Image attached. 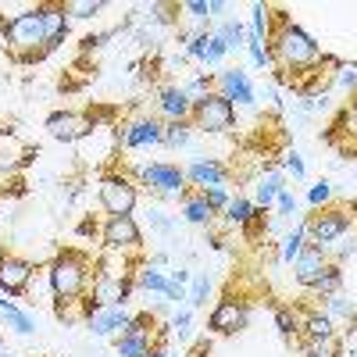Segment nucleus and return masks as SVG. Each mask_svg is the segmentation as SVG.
<instances>
[{
  "label": "nucleus",
  "mask_w": 357,
  "mask_h": 357,
  "mask_svg": "<svg viewBox=\"0 0 357 357\" xmlns=\"http://www.w3.org/2000/svg\"><path fill=\"white\" fill-rule=\"evenodd\" d=\"M272 61L282 68V75L293 82L296 75H307V72H314L321 61H325V54H321V47L304 33V29H296L286 15H279V33L272 36Z\"/></svg>",
  "instance_id": "f257e3e1"
},
{
  "label": "nucleus",
  "mask_w": 357,
  "mask_h": 357,
  "mask_svg": "<svg viewBox=\"0 0 357 357\" xmlns=\"http://www.w3.org/2000/svg\"><path fill=\"white\" fill-rule=\"evenodd\" d=\"M0 33L18 61H36V57H43V8L15 15L11 22L0 25Z\"/></svg>",
  "instance_id": "f03ea898"
},
{
  "label": "nucleus",
  "mask_w": 357,
  "mask_h": 357,
  "mask_svg": "<svg viewBox=\"0 0 357 357\" xmlns=\"http://www.w3.org/2000/svg\"><path fill=\"white\" fill-rule=\"evenodd\" d=\"M50 289H54V296L61 301V307L65 304H72V301H79V296L86 293V282H89V272H86V257L82 254H75V250H65V254H57L54 261H50ZM57 307V311H61Z\"/></svg>",
  "instance_id": "7ed1b4c3"
},
{
  "label": "nucleus",
  "mask_w": 357,
  "mask_h": 357,
  "mask_svg": "<svg viewBox=\"0 0 357 357\" xmlns=\"http://www.w3.org/2000/svg\"><path fill=\"white\" fill-rule=\"evenodd\" d=\"M154 329H158V321L151 314H136L129 321V329L114 343L118 357H151L158 350V343H161V333H154Z\"/></svg>",
  "instance_id": "20e7f679"
},
{
  "label": "nucleus",
  "mask_w": 357,
  "mask_h": 357,
  "mask_svg": "<svg viewBox=\"0 0 357 357\" xmlns=\"http://www.w3.org/2000/svg\"><path fill=\"white\" fill-rule=\"evenodd\" d=\"M100 204H104V211L111 218L118 215H132V207H136V183L129 175L122 172H111L100 178Z\"/></svg>",
  "instance_id": "39448f33"
},
{
  "label": "nucleus",
  "mask_w": 357,
  "mask_h": 357,
  "mask_svg": "<svg viewBox=\"0 0 357 357\" xmlns=\"http://www.w3.org/2000/svg\"><path fill=\"white\" fill-rule=\"evenodd\" d=\"M304 232L311 236L314 247H325L329 250L343 232H350V215L343 207H329V211H314L307 222H304Z\"/></svg>",
  "instance_id": "423d86ee"
},
{
  "label": "nucleus",
  "mask_w": 357,
  "mask_h": 357,
  "mask_svg": "<svg viewBox=\"0 0 357 357\" xmlns=\"http://www.w3.org/2000/svg\"><path fill=\"white\" fill-rule=\"evenodd\" d=\"M193 118L204 132H229L236 126V107L222 93H207V97L193 100Z\"/></svg>",
  "instance_id": "0eeeda50"
},
{
  "label": "nucleus",
  "mask_w": 357,
  "mask_h": 357,
  "mask_svg": "<svg viewBox=\"0 0 357 357\" xmlns=\"http://www.w3.org/2000/svg\"><path fill=\"white\" fill-rule=\"evenodd\" d=\"M139 183L146 190H154L158 197H186V172L178 165H143L139 168Z\"/></svg>",
  "instance_id": "6e6552de"
},
{
  "label": "nucleus",
  "mask_w": 357,
  "mask_h": 357,
  "mask_svg": "<svg viewBox=\"0 0 357 357\" xmlns=\"http://www.w3.org/2000/svg\"><path fill=\"white\" fill-rule=\"evenodd\" d=\"M165 139V126L154 118H136V122L118 126V146L126 151H139V146H161Z\"/></svg>",
  "instance_id": "1a4fd4ad"
},
{
  "label": "nucleus",
  "mask_w": 357,
  "mask_h": 357,
  "mask_svg": "<svg viewBox=\"0 0 357 357\" xmlns=\"http://www.w3.org/2000/svg\"><path fill=\"white\" fill-rule=\"evenodd\" d=\"M247 321H250V311H247V304L243 301H232V296H225V301L211 311V333H218V336H232V333H240V329H247Z\"/></svg>",
  "instance_id": "9d476101"
},
{
  "label": "nucleus",
  "mask_w": 357,
  "mask_h": 357,
  "mask_svg": "<svg viewBox=\"0 0 357 357\" xmlns=\"http://www.w3.org/2000/svg\"><path fill=\"white\" fill-rule=\"evenodd\" d=\"M29 282H33V261L15 257V254H4V257H0V289H4L8 296L25 293Z\"/></svg>",
  "instance_id": "9b49d317"
},
{
  "label": "nucleus",
  "mask_w": 357,
  "mask_h": 357,
  "mask_svg": "<svg viewBox=\"0 0 357 357\" xmlns=\"http://www.w3.org/2000/svg\"><path fill=\"white\" fill-rule=\"evenodd\" d=\"M143 243L139 225L132 222V215H118L104 225V247L107 250H136Z\"/></svg>",
  "instance_id": "f8f14e48"
},
{
  "label": "nucleus",
  "mask_w": 357,
  "mask_h": 357,
  "mask_svg": "<svg viewBox=\"0 0 357 357\" xmlns=\"http://www.w3.org/2000/svg\"><path fill=\"white\" fill-rule=\"evenodd\" d=\"M93 118H82V114H72V111H54L50 118H47V129H50V136L54 139H65V143H72V139H79V136H86V132H93Z\"/></svg>",
  "instance_id": "ddd939ff"
},
{
  "label": "nucleus",
  "mask_w": 357,
  "mask_h": 357,
  "mask_svg": "<svg viewBox=\"0 0 357 357\" xmlns=\"http://www.w3.org/2000/svg\"><path fill=\"white\" fill-rule=\"evenodd\" d=\"M129 321H132V314L126 311V304L100 307V311L89 314V333H93V336H122L129 329Z\"/></svg>",
  "instance_id": "4468645a"
},
{
  "label": "nucleus",
  "mask_w": 357,
  "mask_h": 357,
  "mask_svg": "<svg viewBox=\"0 0 357 357\" xmlns=\"http://www.w3.org/2000/svg\"><path fill=\"white\" fill-rule=\"evenodd\" d=\"M218 93H222L229 104H243V107L254 104V86H250L247 72H240V68L218 72Z\"/></svg>",
  "instance_id": "2eb2a0df"
},
{
  "label": "nucleus",
  "mask_w": 357,
  "mask_h": 357,
  "mask_svg": "<svg viewBox=\"0 0 357 357\" xmlns=\"http://www.w3.org/2000/svg\"><path fill=\"white\" fill-rule=\"evenodd\" d=\"M186 178L193 186H200V193L204 190H218V186H225V178H229V172H225V165H218L215 158H200V161H193L190 168H186Z\"/></svg>",
  "instance_id": "dca6fc26"
},
{
  "label": "nucleus",
  "mask_w": 357,
  "mask_h": 357,
  "mask_svg": "<svg viewBox=\"0 0 357 357\" xmlns=\"http://www.w3.org/2000/svg\"><path fill=\"white\" fill-rule=\"evenodd\" d=\"M329 268V261H325V247H304L301 257H296V282L301 286H314L321 279V272Z\"/></svg>",
  "instance_id": "f3484780"
},
{
  "label": "nucleus",
  "mask_w": 357,
  "mask_h": 357,
  "mask_svg": "<svg viewBox=\"0 0 357 357\" xmlns=\"http://www.w3.org/2000/svg\"><path fill=\"white\" fill-rule=\"evenodd\" d=\"M68 36V15L65 8H43V54L57 50Z\"/></svg>",
  "instance_id": "a211bd4d"
},
{
  "label": "nucleus",
  "mask_w": 357,
  "mask_h": 357,
  "mask_svg": "<svg viewBox=\"0 0 357 357\" xmlns=\"http://www.w3.org/2000/svg\"><path fill=\"white\" fill-rule=\"evenodd\" d=\"M161 114L168 122H190L193 118V100L186 97L183 86H168L161 93Z\"/></svg>",
  "instance_id": "6ab92c4d"
},
{
  "label": "nucleus",
  "mask_w": 357,
  "mask_h": 357,
  "mask_svg": "<svg viewBox=\"0 0 357 357\" xmlns=\"http://www.w3.org/2000/svg\"><path fill=\"white\" fill-rule=\"evenodd\" d=\"M186 54H190V57H197V61H204V65H218L222 57H225V47L218 43V36H215V33H200V36H193V40H190Z\"/></svg>",
  "instance_id": "aec40b11"
},
{
  "label": "nucleus",
  "mask_w": 357,
  "mask_h": 357,
  "mask_svg": "<svg viewBox=\"0 0 357 357\" xmlns=\"http://www.w3.org/2000/svg\"><path fill=\"white\" fill-rule=\"evenodd\" d=\"M183 218H186V222H193V225H211L215 207L207 204V197H204V193H186V197H183Z\"/></svg>",
  "instance_id": "412c9836"
},
{
  "label": "nucleus",
  "mask_w": 357,
  "mask_h": 357,
  "mask_svg": "<svg viewBox=\"0 0 357 357\" xmlns=\"http://www.w3.org/2000/svg\"><path fill=\"white\" fill-rule=\"evenodd\" d=\"M136 286L143 293H168V272H161V264H143V272H136Z\"/></svg>",
  "instance_id": "4be33fe9"
},
{
  "label": "nucleus",
  "mask_w": 357,
  "mask_h": 357,
  "mask_svg": "<svg viewBox=\"0 0 357 357\" xmlns=\"http://www.w3.org/2000/svg\"><path fill=\"white\" fill-rule=\"evenodd\" d=\"M286 186H282V175L279 172H268L264 178H261V183H257V207H261V211H268V207H272L275 200H279V193H282Z\"/></svg>",
  "instance_id": "5701e85b"
},
{
  "label": "nucleus",
  "mask_w": 357,
  "mask_h": 357,
  "mask_svg": "<svg viewBox=\"0 0 357 357\" xmlns=\"http://www.w3.org/2000/svg\"><path fill=\"white\" fill-rule=\"evenodd\" d=\"M0 314H4V321L11 325L15 333H22V336H29L36 329V321H33V314H25L22 307H15L11 301H4V296H0Z\"/></svg>",
  "instance_id": "b1692460"
},
{
  "label": "nucleus",
  "mask_w": 357,
  "mask_h": 357,
  "mask_svg": "<svg viewBox=\"0 0 357 357\" xmlns=\"http://www.w3.org/2000/svg\"><path fill=\"white\" fill-rule=\"evenodd\" d=\"M254 215H257V211H254V204H250L247 197H232L229 207H225V222H229V225H250Z\"/></svg>",
  "instance_id": "393cba45"
},
{
  "label": "nucleus",
  "mask_w": 357,
  "mask_h": 357,
  "mask_svg": "<svg viewBox=\"0 0 357 357\" xmlns=\"http://www.w3.org/2000/svg\"><path fill=\"white\" fill-rule=\"evenodd\" d=\"M304 333L311 336V343L333 340V318H329V314H307V321H304Z\"/></svg>",
  "instance_id": "a878e982"
},
{
  "label": "nucleus",
  "mask_w": 357,
  "mask_h": 357,
  "mask_svg": "<svg viewBox=\"0 0 357 357\" xmlns=\"http://www.w3.org/2000/svg\"><path fill=\"white\" fill-rule=\"evenodd\" d=\"M340 286H343V272H340V264H329V268L321 272V279H318L311 289H318L321 296H336V293H340Z\"/></svg>",
  "instance_id": "bb28decb"
},
{
  "label": "nucleus",
  "mask_w": 357,
  "mask_h": 357,
  "mask_svg": "<svg viewBox=\"0 0 357 357\" xmlns=\"http://www.w3.org/2000/svg\"><path fill=\"white\" fill-rule=\"evenodd\" d=\"M215 36H218V43L225 47V54H229V50H240V47H243V25H240V22H225Z\"/></svg>",
  "instance_id": "cd10ccee"
},
{
  "label": "nucleus",
  "mask_w": 357,
  "mask_h": 357,
  "mask_svg": "<svg viewBox=\"0 0 357 357\" xmlns=\"http://www.w3.org/2000/svg\"><path fill=\"white\" fill-rule=\"evenodd\" d=\"M193 139V129H190V122H168L165 126V146H186Z\"/></svg>",
  "instance_id": "c85d7f7f"
},
{
  "label": "nucleus",
  "mask_w": 357,
  "mask_h": 357,
  "mask_svg": "<svg viewBox=\"0 0 357 357\" xmlns=\"http://www.w3.org/2000/svg\"><path fill=\"white\" fill-rule=\"evenodd\" d=\"M275 329L282 340H293L296 333H301V321H296V314L289 307H275Z\"/></svg>",
  "instance_id": "c756f323"
},
{
  "label": "nucleus",
  "mask_w": 357,
  "mask_h": 357,
  "mask_svg": "<svg viewBox=\"0 0 357 357\" xmlns=\"http://www.w3.org/2000/svg\"><path fill=\"white\" fill-rule=\"evenodd\" d=\"M186 279H190V272L186 268H172L168 272V301H186Z\"/></svg>",
  "instance_id": "7c9ffc66"
},
{
  "label": "nucleus",
  "mask_w": 357,
  "mask_h": 357,
  "mask_svg": "<svg viewBox=\"0 0 357 357\" xmlns=\"http://www.w3.org/2000/svg\"><path fill=\"white\" fill-rule=\"evenodd\" d=\"M304 225H296L289 236H286V240H282V261H296V257H301V250H304Z\"/></svg>",
  "instance_id": "2f4dec72"
},
{
  "label": "nucleus",
  "mask_w": 357,
  "mask_h": 357,
  "mask_svg": "<svg viewBox=\"0 0 357 357\" xmlns=\"http://www.w3.org/2000/svg\"><path fill=\"white\" fill-rule=\"evenodd\" d=\"M100 11H104L100 0H72V4H65V15H75V18H93Z\"/></svg>",
  "instance_id": "473e14b6"
},
{
  "label": "nucleus",
  "mask_w": 357,
  "mask_h": 357,
  "mask_svg": "<svg viewBox=\"0 0 357 357\" xmlns=\"http://www.w3.org/2000/svg\"><path fill=\"white\" fill-rule=\"evenodd\" d=\"M207 293H211V279H207V275H197L193 289L186 293V301H190V307H204V304H207Z\"/></svg>",
  "instance_id": "72a5a7b5"
},
{
  "label": "nucleus",
  "mask_w": 357,
  "mask_h": 357,
  "mask_svg": "<svg viewBox=\"0 0 357 357\" xmlns=\"http://www.w3.org/2000/svg\"><path fill=\"white\" fill-rule=\"evenodd\" d=\"M254 40L257 43L272 40V29H268V8L264 4H254Z\"/></svg>",
  "instance_id": "f704fd0d"
},
{
  "label": "nucleus",
  "mask_w": 357,
  "mask_h": 357,
  "mask_svg": "<svg viewBox=\"0 0 357 357\" xmlns=\"http://www.w3.org/2000/svg\"><path fill=\"white\" fill-rule=\"evenodd\" d=\"M325 304H329V311H333V314H340V318H347V321H350V318H357V307H354V304H347L340 293H336V296H325Z\"/></svg>",
  "instance_id": "c9c22d12"
},
{
  "label": "nucleus",
  "mask_w": 357,
  "mask_h": 357,
  "mask_svg": "<svg viewBox=\"0 0 357 357\" xmlns=\"http://www.w3.org/2000/svg\"><path fill=\"white\" fill-rule=\"evenodd\" d=\"M204 197H207V204H211L215 211H225V207H229V200H232L225 186H218V190H204Z\"/></svg>",
  "instance_id": "e433bc0d"
},
{
  "label": "nucleus",
  "mask_w": 357,
  "mask_h": 357,
  "mask_svg": "<svg viewBox=\"0 0 357 357\" xmlns=\"http://www.w3.org/2000/svg\"><path fill=\"white\" fill-rule=\"evenodd\" d=\"M247 50H250V61H254L257 68H264L268 61H272V54H268V50H264V47H261V43H257L254 36L247 40Z\"/></svg>",
  "instance_id": "4c0bfd02"
},
{
  "label": "nucleus",
  "mask_w": 357,
  "mask_h": 357,
  "mask_svg": "<svg viewBox=\"0 0 357 357\" xmlns=\"http://www.w3.org/2000/svg\"><path fill=\"white\" fill-rule=\"evenodd\" d=\"M307 200H311L314 207H318V204H329V200H333V186H329V183H314L311 193H307Z\"/></svg>",
  "instance_id": "58836bf2"
},
{
  "label": "nucleus",
  "mask_w": 357,
  "mask_h": 357,
  "mask_svg": "<svg viewBox=\"0 0 357 357\" xmlns=\"http://www.w3.org/2000/svg\"><path fill=\"white\" fill-rule=\"evenodd\" d=\"M307 357H336V336L333 340H321L307 347Z\"/></svg>",
  "instance_id": "ea45409f"
},
{
  "label": "nucleus",
  "mask_w": 357,
  "mask_h": 357,
  "mask_svg": "<svg viewBox=\"0 0 357 357\" xmlns=\"http://www.w3.org/2000/svg\"><path fill=\"white\" fill-rule=\"evenodd\" d=\"M282 165H286V172H289L293 178H304V161H301V154H296V151H293V154H286V158H282Z\"/></svg>",
  "instance_id": "a19ab883"
},
{
  "label": "nucleus",
  "mask_w": 357,
  "mask_h": 357,
  "mask_svg": "<svg viewBox=\"0 0 357 357\" xmlns=\"http://www.w3.org/2000/svg\"><path fill=\"white\" fill-rule=\"evenodd\" d=\"M275 204H279V215H282V218H289V215H293V211H296V197H293V193H289V190H282V193H279V200H275Z\"/></svg>",
  "instance_id": "79ce46f5"
},
{
  "label": "nucleus",
  "mask_w": 357,
  "mask_h": 357,
  "mask_svg": "<svg viewBox=\"0 0 357 357\" xmlns=\"http://www.w3.org/2000/svg\"><path fill=\"white\" fill-rule=\"evenodd\" d=\"M190 321H193V314H190V311H183V314H175L172 329H175L178 336H190Z\"/></svg>",
  "instance_id": "37998d69"
},
{
  "label": "nucleus",
  "mask_w": 357,
  "mask_h": 357,
  "mask_svg": "<svg viewBox=\"0 0 357 357\" xmlns=\"http://www.w3.org/2000/svg\"><path fill=\"white\" fill-rule=\"evenodd\" d=\"M340 86H343V89H354V86H357V65H354V68H350V65L340 68Z\"/></svg>",
  "instance_id": "c03bdc74"
},
{
  "label": "nucleus",
  "mask_w": 357,
  "mask_h": 357,
  "mask_svg": "<svg viewBox=\"0 0 357 357\" xmlns=\"http://www.w3.org/2000/svg\"><path fill=\"white\" fill-rule=\"evenodd\" d=\"M151 357H168V354H165V350H154V354H151Z\"/></svg>",
  "instance_id": "a18cd8bd"
},
{
  "label": "nucleus",
  "mask_w": 357,
  "mask_h": 357,
  "mask_svg": "<svg viewBox=\"0 0 357 357\" xmlns=\"http://www.w3.org/2000/svg\"><path fill=\"white\" fill-rule=\"evenodd\" d=\"M350 325H354V333H357V318H350Z\"/></svg>",
  "instance_id": "49530a36"
},
{
  "label": "nucleus",
  "mask_w": 357,
  "mask_h": 357,
  "mask_svg": "<svg viewBox=\"0 0 357 357\" xmlns=\"http://www.w3.org/2000/svg\"><path fill=\"white\" fill-rule=\"evenodd\" d=\"M0 357H11V354H0Z\"/></svg>",
  "instance_id": "de8ad7c7"
},
{
  "label": "nucleus",
  "mask_w": 357,
  "mask_h": 357,
  "mask_svg": "<svg viewBox=\"0 0 357 357\" xmlns=\"http://www.w3.org/2000/svg\"><path fill=\"white\" fill-rule=\"evenodd\" d=\"M0 257H4V250H0Z\"/></svg>",
  "instance_id": "09e8293b"
},
{
  "label": "nucleus",
  "mask_w": 357,
  "mask_h": 357,
  "mask_svg": "<svg viewBox=\"0 0 357 357\" xmlns=\"http://www.w3.org/2000/svg\"><path fill=\"white\" fill-rule=\"evenodd\" d=\"M0 40H4V33H0Z\"/></svg>",
  "instance_id": "8fccbe9b"
}]
</instances>
